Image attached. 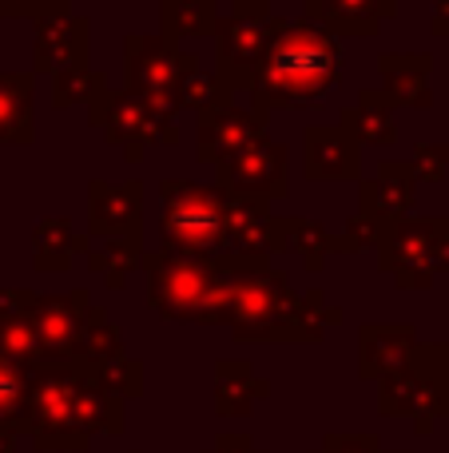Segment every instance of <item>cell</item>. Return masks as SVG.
Instances as JSON below:
<instances>
[{"instance_id":"obj_1","label":"cell","mask_w":449,"mask_h":453,"mask_svg":"<svg viewBox=\"0 0 449 453\" xmlns=\"http://www.w3.org/2000/svg\"><path fill=\"white\" fill-rule=\"evenodd\" d=\"M151 266V306L164 319L175 322H227L231 319V279L223 274V266L203 263V258L187 255H156L148 258Z\"/></svg>"},{"instance_id":"obj_2","label":"cell","mask_w":449,"mask_h":453,"mask_svg":"<svg viewBox=\"0 0 449 453\" xmlns=\"http://www.w3.org/2000/svg\"><path fill=\"white\" fill-rule=\"evenodd\" d=\"M231 326L239 338H318L323 326L307 319L302 303L291 295V282L275 271H239L231 279Z\"/></svg>"},{"instance_id":"obj_3","label":"cell","mask_w":449,"mask_h":453,"mask_svg":"<svg viewBox=\"0 0 449 453\" xmlns=\"http://www.w3.org/2000/svg\"><path fill=\"white\" fill-rule=\"evenodd\" d=\"M164 242L171 255L203 258V263H231V226L227 211L207 191H183L164 211Z\"/></svg>"},{"instance_id":"obj_4","label":"cell","mask_w":449,"mask_h":453,"mask_svg":"<svg viewBox=\"0 0 449 453\" xmlns=\"http://www.w3.org/2000/svg\"><path fill=\"white\" fill-rule=\"evenodd\" d=\"M84 314H88V290H72L68 298H56V295L36 298L32 322H36L52 362L80 358V350H84Z\"/></svg>"},{"instance_id":"obj_5","label":"cell","mask_w":449,"mask_h":453,"mask_svg":"<svg viewBox=\"0 0 449 453\" xmlns=\"http://www.w3.org/2000/svg\"><path fill=\"white\" fill-rule=\"evenodd\" d=\"M418 350L410 326H366L362 330V378L394 374Z\"/></svg>"},{"instance_id":"obj_6","label":"cell","mask_w":449,"mask_h":453,"mask_svg":"<svg viewBox=\"0 0 449 453\" xmlns=\"http://www.w3.org/2000/svg\"><path fill=\"white\" fill-rule=\"evenodd\" d=\"M28 386L32 366L0 350V426L24 430V410H28Z\"/></svg>"},{"instance_id":"obj_7","label":"cell","mask_w":449,"mask_h":453,"mask_svg":"<svg viewBox=\"0 0 449 453\" xmlns=\"http://www.w3.org/2000/svg\"><path fill=\"white\" fill-rule=\"evenodd\" d=\"M76 418H80V426H84L88 434L92 430L116 434L119 422H124V410H119L116 394H108L95 378H84V382H80V398H76Z\"/></svg>"},{"instance_id":"obj_8","label":"cell","mask_w":449,"mask_h":453,"mask_svg":"<svg viewBox=\"0 0 449 453\" xmlns=\"http://www.w3.org/2000/svg\"><path fill=\"white\" fill-rule=\"evenodd\" d=\"M263 394H267V382H255V378L247 374V366H235V362L219 366V410L223 414H247V410L255 406V398H263Z\"/></svg>"},{"instance_id":"obj_9","label":"cell","mask_w":449,"mask_h":453,"mask_svg":"<svg viewBox=\"0 0 449 453\" xmlns=\"http://www.w3.org/2000/svg\"><path fill=\"white\" fill-rule=\"evenodd\" d=\"M92 378L108 394H116V398H135V394H140V386H143L140 362L124 358V354H116V358H103V362H92Z\"/></svg>"},{"instance_id":"obj_10","label":"cell","mask_w":449,"mask_h":453,"mask_svg":"<svg viewBox=\"0 0 449 453\" xmlns=\"http://www.w3.org/2000/svg\"><path fill=\"white\" fill-rule=\"evenodd\" d=\"M323 453H378L370 434H354V438H342V434H334V438H326Z\"/></svg>"},{"instance_id":"obj_11","label":"cell","mask_w":449,"mask_h":453,"mask_svg":"<svg viewBox=\"0 0 449 453\" xmlns=\"http://www.w3.org/2000/svg\"><path fill=\"white\" fill-rule=\"evenodd\" d=\"M0 453H16V434H12V426H0Z\"/></svg>"},{"instance_id":"obj_12","label":"cell","mask_w":449,"mask_h":453,"mask_svg":"<svg viewBox=\"0 0 449 453\" xmlns=\"http://www.w3.org/2000/svg\"><path fill=\"white\" fill-rule=\"evenodd\" d=\"M219 453H231L227 441H219ZM239 453H255V449H251V441H247V438H239Z\"/></svg>"},{"instance_id":"obj_13","label":"cell","mask_w":449,"mask_h":453,"mask_svg":"<svg viewBox=\"0 0 449 453\" xmlns=\"http://www.w3.org/2000/svg\"><path fill=\"white\" fill-rule=\"evenodd\" d=\"M445 414H449V394H445Z\"/></svg>"}]
</instances>
